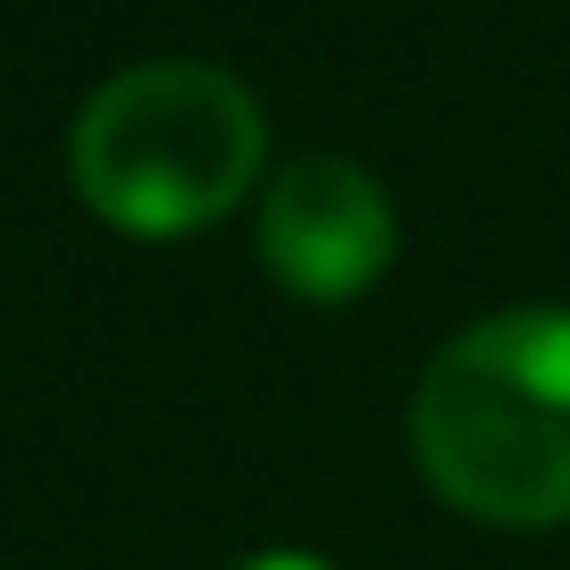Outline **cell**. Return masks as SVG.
<instances>
[{"label":"cell","instance_id":"3","mask_svg":"<svg viewBox=\"0 0 570 570\" xmlns=\"http://www.w3.org/2000/svg\"><path fill=\"white\" fill-rule=\"evenodd\" d=\"M394 261V202L361 160L311 151L261 185V268L303 303H353Z\"/></svg>","mask_w":570,"mask_h":570},{"label":"cell","instance_id":"1","mask_svg":"<svg viewBox=\"0 0 570 570\" xmlns=\"http://www.w3.org/2000/svg\"><path fill=\"white\" fill-rule=\"evenodd\" d=\"M411 453L470 520H570V311H495L436 344L411 394Z\"/></svg>","mask_w":570,"mask_h":570},{"label":"cell","instance_id":"2","mask_svg":"<svg viewBox=\"0 0 570 570\" xmlns=\"http://www.w3.org/2000/svg\"><path fill=\"white\" fill-rule=\"evenodd\" d=\"M268 118L244 76L210 59L118 68L68 126V177L92 218L126 235H185L261 185Z\"/></svg>","mask_w":570,"mask_h":570},{"label":"cell","instance_id":"4","mask_svg":"<svg viewBox=\"0 0 570 570\" xmlns=\"http://www.w3.org/2000/svg\"><path fill=\"white\" fill-rule=\"evenodd\" d=\"M235 570H327L320 553H252V562H235Z\"/></svg>","mask_w":570,"mask_h":570}]
</instances>
